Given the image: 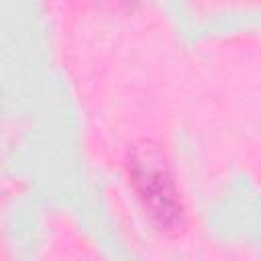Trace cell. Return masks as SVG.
<instances>
[{
  "label": "cell",
  "instance_id": "1",
  "mask_svg": "<svg viewBox=\"0 0 261 261\" xmlns=\"http://www.w3.org/2000/svg\"><path fill=\"white\" fill-rule=\"evenodd\" d=\"M128 177L155 228L165 234H177L186 224V214L173 173L159 147L151 143L135 147L128 155Z\"/></svg>",
  "mask_w": 261,
  "mask_h": 261
}]
</instances>
